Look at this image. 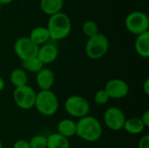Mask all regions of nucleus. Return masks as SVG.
<instances>
[{"label": "nucleus", "instance_id": "19", "mask_svg": "<svg viewBox=\"0 0 149 148\" xmlns=\"http://www.w3.org/2000/svg\"><path fill=\"white\" fill-rule=\"evenodd\" d=\"M46 148H70V142L67 138L55 133L47 137Z\"/></svg>", "mask_w": 149, "mask_h": 148}, {"label": "nucleus", "instance_id": "30", "mask_svg": "<svg viewBox=\"0 0 149 148\" xmlns=\"http://www.w3.org/2000/svg\"><path fill=\"white\" fill-rule=\"evenodd\" d=\"M0 148H3V143H2L1 140H0Z\"/></svg>", "mask_w": 149, "mask_h": 148}, {"label": "nucleus", "instance_id": "28", "mask_svg": "<svg viewBox=\"0 0 149 148\" xmlns=\"http://www.w3.org/2000/svg\"><path fill=\"white\" fill-rule=\"evenodd\" d=\"M4 87H5V82L3 79V78L0 77V92L4 89Z\"/></svg>", "mask_w": 149, "mask_h": 148}, {"label": "nucleus", "instance_id": "24", "mask_svg": "<svg viewBox=\"0 0 149 148\" xmlns=\"http://www.w3.org/2000/svg\"><path fill=\"white\" fill-rule=\"evenodd\" d=\"M12 148H31L30 147V144H29V141L28 140H17Z\"/></svg>", "mask_w": 149, "mask_h": 148}, {"label": "nucleus", "instance_id": "6", "mask_svg": "<svg viewBox=\"0 0 149 148\" xmlns=\"http://www.w3.org/2000/svg\"><path fill=\"white\" fill-rule=\"evenodd\" d=\"M65 109L70 116L79 120L88 115L90 105L86 98L79 95H72L66 99Z\"/></svg>", "mask_w": 149, "mask_h": 148}, {"label": "nucleus", "instance_id": "26", "mask_svg": "<svg viewBox=\"0 0 149 148\" xmlns=\"http://www.w3.org/2000/svg\"><path fill=\"white\" fill-rule=\"evenodd\" d=\"M141 122L143 123V125L145 126V127H148L149 126V111H146L142 115L141 117L140 118Z\"/></svg>", "mask_w": 149, "mask_h": 148}, {"label": "nucleus", "instance_id": "27", "mask_svg": "<svg viewBox=\"0 0 149 148\" xmlns=\"http://www.w3.org/2000/svg\"><path fill=\"white\" fill-rule=\"evenodd\" d=\"M143 91L146 93V95H149V79H147L143 84Z\"/></svg>", "mask_w": 149, "mask_h": 148}, {"label": "nucleus", "instance_id": "12", "mask_svg": "<svg viewBox=\"0 0 149 148\" xmlns=\"http://www.w3.org/2000/svg\"><path fill=\"white\" fill-rule=\"evenodd\" d=\"M36 82L40 91L52 90L55 82V75L51 69L43 68L37 73Z\"/></svg>", "mask_w": 149, "mask_h": 148}, {"label": "nucleus", "instance_id": "29", "mask_svg": "<svg viewBox=\"0 0 149 148\" xmlns=\"http://www.w3.org/2000/svg\"><path fill=\"white\" fill-rule=\"evenodd\" d=\"M13 0H0V3H1V5H3V4H9Z\"/></svg>", "mask_w": 149, "mask_h": 148}, {"label": "nucleus", "instance_id": "5", "mask_svg": "<svg viewBox=\"0 0 149 148\" xmlns=\"http://www.w3.org/2000/svg\"><path fill=\"white\" fill-rule=\"evenodd\" d=\"M125 26L129 32L135 36L149 31L148 16L143 11H132L125 19Z\"/></svg>", "mask_w": 149, "mask_h": 148}, {"label": "nucleus", "instance_id": "11", "mask_svg": "<svg viewBox=\"0 0 149 148\" xmlns=\"http://www.w3.org/2000/svg\"><path fill=\"white\" fill-rule=\"evenodd\" d=\"M37 57L43 65L52 64L58 57V49L55 44L46 43L39 46Z\"/></svg>", "mask_w": 149, "mask_h": 148}, {"label": "nucleus", "instance_id": "21", "mask_svg": "<svg viewBox=\"0 0 149 148\" xmlns=\"http://www.w3.org/2000/svg\"><path fill=\"white\" fill-rule=\"evenodd\" d=\"M82 31H83L84 35L86 36L87 38H91V37L94 36L95 34H97L98 32H100L98 24L93 20H87L83 24Z\"/></svg>", "mask_w": 149, "mask_h": 148}, {"label": "nucleus", "instance_id": "20", "mask_svg": "<svg viewBox=\"0 0 149 148\" xmlns=\"http://www.w3.org/2000/svg\"><path fill=\"white\" fill-rule=\"evenodd\" d=\"M22 69H24L25 72H29L31 73H38L40 70L44 68V65L42 62L38 59V57L32 58L31 59L22 61Z\"/></svg>", "mask_w": 149, "mask_h": 148}, {"label": "nucleus", "instance_id": "18", "mask_svg": "<svg viewBox=\"0 0 149 148\" xmlns=\"http://www.w3.org/2000/svg\"><path fill=\"white\" fill-rule=\"evenodd\" d=\"M10 80L11 84L17 87H21L28 85V75L27 72L22 68L14 69L10 74Z\"/></svg>", "mask_w": 149, "mask_h": 148}, {"label": "nucleus", "instance_id": "17", "mask_svg": "<svg viewBox=\"0 0 149 148\" xmlns=\"http://www.w3.org/2000/svg\"><path fill=\"white\" fill-rule=\"evenodd\" d=\"M145 126L141 122L140 118H129L127 119L123 126V129L130 134H140L145 130Z\"/></svg>", "mask_w": 149, "mask_h": 148}, {"label": "nucleus", "instance_id": "3", "mask_svg": "<svg viewBox=\"0 0 149 148\" xmlns=\"http://www.w3.org/2000/svg\"><path fill=\"white\" fill-rule=\"evenodd\" d=\"M58 99L52 90L37 92L34 107L40 114L46 117L52 116L58 112Z\"/></svg>", "mask_w": 149, "mask_h": 148}, {"label": "nucleus", "instance_id": "8", "mask_svg": "<svg viewBox=\"0 0 149 148\" xmlns=\"http://www.w3.org/2000/svg\"><path fill=\"white\" fill-rule=\"evenodd\" d=\"M39 46L31 41L29 37H21L14 44V51L21 61L37 57Z\"/></svg>", "mask_w": 149, "mask_h": 148}, {"label": "nucleus", "instance_id": "25", "mask_svg": "<svg viewBox=\"0 0 149 148\" xmlns=\"http://www.w3.org/2000/svg\"><path fill=\"white\" fill-rule=\"evenodd\" d=\"M138 148H149V135H144L138 143Z\"/></svg>", "mask_w": 149, "mask_h": 148}, {"label": "nucleus", "instance_id": "7", "mask_svg": "<svg viewBox=\"0 0 149 148\" xmlns=\"http://www.w3.org/2000/svg\"><path fill=\"white\" fill-rule=\"evenodd\" d=\"M12 96L15 104L19 108L23 110H30L34 107L37 92L31 86L26 85L15 88Z\"/></svg>", "mask_w": 149, "mask_h": 148}, {"label": "nucleus", "instance_id": "15", "mask_svg": "<svg viewBox=\"0 0 149 148\" xmlns=\"http://www.w3.org/2000/svg\"><path fill=\"white\" fill-rule=\"evenodd\" d=\"M57 129H58V133L69 139L76 135V130H77L76 122L70 119L61 120L57 126Z\"/></svg>", "mask_w": 149, "mask_h": 148}, {"label": "nucleus", "instance_id": "16", "mask_svg": "<svg viewBox=\"0 0 149 148\" xmlns=\"http://www.w3.org/2000/svg\"><path fill=\"white\" fill-rule=\"evenodd\" d=\"M63 5L64 0H40V8L42 11L49 16L60 12Z\"/></svg>", "mask_w": 149, "mask_h": 148}, {"label": "nucleus", "instance_id": "13", "mask_svg": "<svg viewBox=\"0 0 149 148\" xmlns=\"http://www.w3.org/2000/svg\"><path fill=\"white\" fill-rule=\"evenodd\" d=\"M135 51L141 57L144 58H149V31L136 36L134 42Z\"/></svg>", "mask_w": 149, "mask_h": 148}, {"label": "nucleus", "instance_id": "1", "mask_svg": "<svg viewBox=\"0 0 149 148\" xmlns=\"http://www.w3.org/2000/svg\"><path fill=\"white\" fill-rule=\"evenodd\" d=\"M76 135L87 142H96L101 136L103 128L100 121L93 116H85L76 122Z\"/></svg>", "mask_w": 149, "mask_h": 148}, {"label": "nucleus", "instance_id": "2", "mask_svg": "<svg viewBox=\"0 0 149 148\" xmlns=\"http://www.w3.org/2000/svg\"><path fill=\"white\" fill-rule=\"evenodd\" d=\"M52 40H62L69 36L72 31V21L68 15L60 11L50 16L46 26Z\"/></svg>", "mask_w": 149, "mask_h": 148}, {"label": "nucleus", "instance_id": "22", "mask_svg": "<svg viewBox=\"0 0 149 148\" xmlns=\"http://www.w3.org/2000/svg\"><path fill=\"white\" fill-rule=\"evenodd\" d=\"M29 144L31 148H46L47 137L41 134L35 135L29 140Z\"/></svg>", "mask_w": 149, "mask_h": 148}, {"label": "nucleus", "instance_id": "9", "mask_svg": "<svg viewBox=\"0 0 149 148\" xmlns=\"http://www.w3.org/2000/svg\"><path fill=\"white\" fill-rule=\"evenodd\" d=\"M103 120L107 128L112 131H120L123 129L127 118L121 109L112 106L106 110L103 115Z\"/></svg>", "mask_w": 149, "mask_h": 148}, {"label": "nucleus", "instance_id": "10", "mask_svg": "<svg viewBox=\"0 0 149 148\" xmlns=\"http://www.w3.org/2000/svg\"><path fill=\"white\" fill-rule=\"evenodd\" d=\"M104 90L110 99H121L126 98L129 93V85L121 79H113L107 81Z\"/></svg>", "mask_w": 149, "mask_h": 148}, {"label": "nucleus", "instance_id": "23", "mask_svg": "<svg viewBox=\"0 0 149 148\" xmlns=\"http://www.w3.org/2000/svg\"><path fill=\"white\" fill-rule=\"evenodd\" d=\"M110 98L104 89L99 90L94 95V102L99 106L106 105L109 101Z\"/></svg>", "mask_w": 149, "mask_h": 148}, {"label": "nucleus", "instance_id": "4", "mask_svg": "<svg viewBox=\"0 0 149 148\" xmlns=\"http://www.w3.org/2000/svg\"><path fill=\"white\" fill-rule=\"evenodd\" d=\"M109 50V40L107 37L101 33L98 32L94 36L88 38L85 51L86 56L91 59H100L103 58Z\"/></svg>", "mask_w": 149, "mask_h": 148}, {"label": "nucleus", "instance_id": "14", "mask_svg": "<svg viewBox=\"0 0 149 148\" xmlns=\"http://www.w3.org/2000/svg\"><path fill=\"white\" fill-rule=\"evenodd\" d=\"M29 38L38 46H41V45L46 44L51 39L49 31H48L47 28L45 26H37V27L33 28L30 33Z\"/></svg>", "mask_w": 149, "mask_h": 148}, {"label": "nucleus", "instance_id": "31", "mask_svg": "<svg viewBox=\"0 0 149 148\" xmlns=\"http://www.w3.org/2000/svg\"><path fill=\"white\" fill-rule=\"evenodd\" d=\"M1 6H2V5H1V3H0V7H1Z\"/></svg>", "mask_w": 149, "mask_h": 148}]
</instances>
